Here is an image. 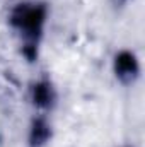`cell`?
<instances>
[{"mask_svg": "<svg viewBox=\"0 0 145 147\" xmlns=\"http://www.w3.org/2000/svg\"><path fill=\"white\" fill-rule=\"evenodd\" d=\"M43 19H44V12L39 7H21L14 14V22L28 33L38 31Z\"/></svg>", "mask_w": 145, "mask_h": 147, "instance_id": "6da1fadb", "label": "cell"}, {"mask_svg": "<svg viewBox=\"0 0 145 147\" xmlns=\"http://www.w3.org/2000/svg\"><path fill=\"white\" fill-rule=\"evenodd\" d=\"M116 72L119 77L123 79H130L133 77L137 72V62L133 58V55L130 53H121L118 58H116Z\"/></svg>", "mask_w": 145, "mask_h": 147, "instance_id": "7a4b0ae2", "label": "cell"}, {"mask_svg": "<svg viewBox=\"0 0 145 147\" xmlns=\"http://www.w3.org/2000/svg\"><path fill=\"white\" fill-rule=\"evenodd\" d=\"M34 101L38 105H46L50 101V89L44 84H39L34 89Z\"/></svg>", "mask_w": 145, "mask_h": 147, "instance_id": "277c9868", "label": "cell"}, {"mask_svg": "<svg viewBox=\"0 0 145 147\" xmlns=\"http://www.w3.org/2000/svg\"><path fill=\"white\" fill-rule=\"evenodd\" d=\"M46 139H48V127L43 121H36L34 127H33V144L39 146Z\"/></svg>", "mask_w": 145, "mask_h": 147, "instance_id": "3957f363", "label": "cell"}]
</instances>
